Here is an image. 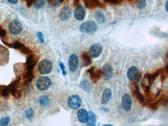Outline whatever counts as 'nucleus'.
Wrapping results in <instances>:
<instances>
[{
    "label": "nucleus",
    "instance_id": "20e7f679",
    "mask_svg": "<svg viewBox=\"0 0 168 126\" xmlns=\"http://www.w3.org/2000/svg\"><path fill=\"white\" fill-rule=\"evenodd\" d=\"M67 103L71 109H77L82 104V99L78 95H72L68 98Z\"/></svg>",
    "mask_w": 168,
    "mask_h": 126
},
{
    "label": "nucleus",
    "instance_id": "dca6fc26",
    "mask_svg": "<svg viewBox=\"0 0 168 126\" xmlns=\"http://www.w3.org/2000/svg\"><path fill=\"white\" fill-rule=\"evenodd\" d=\"M112 96V91L109 88H106L104 90L102 94L101 102L102 105H106L109 102Z\"/></svg>",
    "mask_w": 168,
    "mask_h": 126
},
{
    "label": "nucleus",
    "instance_id": "a211bd4d",
    "mask_svg": "<svg viewBox=\"0 0 168 126\" xmlns=\"http://www.w3.org/2000/svg\"><path fill=\"white\" fill-rule=\"evenodd\" d=\"M96 7H100L103 8L105 7L104 4L100 1L99 0H89L88 9H95Z\"/></svg>",
    "mask_w": 168,
    "mask_h": 126
},
{
    "label": "nucleus",
    "instance_id": "423d86ee",
    "mask_svg": "<svg viewBox=\"0 0 168 126\" xmlns=\"http://www.w3.org/2000/svg\"><path fill=\"white\" fill-rule=\"evenodd\" d=\"M87 72L90 74V77L92 81L94 83H97L103 76L102 70L98 69L97 71H95L94 67H91L90 68L88 69Z\"/></svg>",
    "mask_w": 168,
    "mask_h": 126
},
{
    "label": "nucleus",
    "instance_id": "79ce46f5",
    "mask_svg": "<svg viewBox=\"0 0 168 126\" xmlns=\"http://www.w3.org/2000/svg\"><path fill=\"white\" fill-rule=\"evenodd\" d=\"M119 2H120V1H123V0H117Z\"/></svg>",
    "mask_w": 168,
    "mask_h": 126
},
{
    "label": "nucleus",
    "instance_id": "f8f14e48",
    "mask_svg": "<svg viewBox=\"0 0 168 126\" xmlns=\"http://www.w3.org/2000/svg\"><path fill=\"white\" fill-rule=\"evenodd\" d=\"M139 71L136 67H131L129 69L127 72V77L129 80L134 81L138 77Z\"/></svg>",
    "mask_w": 168,
    "mask_h": 126
},
{
    "label": "nucleus",
    "instance_id": "37998d69",
    "mask_svg": "<svg viewBox=\"0 0 168 126\" xmlns=\"http://www.w3.org/2000/svg\"><path fill=\"white\" fill-rule=\"evenodd\" d=\"M67 1H68V0H67Z\"/></svg>",
    "mask_w": 168,
    "mask_h": 126
},
{
    "label": "nucleus",
    "instance_id": "a878e982",
    "mask_svg": "<svg viewBox=\"0 0 168 126\" xmlns=\"http://www.w3.org/2000/svg\"><path fill=\"white\" fill-rule=\"evenodd\" d=\"M46 0H36L34 1V7L36 9H40L45 4Z\"/></svg>",
    "mask_w": 168,
    "mask_h": 126
},
{
    "label": "nucleus",
    "instance_id": "412c9836",
    "mask_svg": "<svg viewBox=\"0 0 168 126\" xmlns=\"http://www.w3.org/2000/svg\"><path fill=\"white\" fill-rule=\"evenodd\" d=\"M95 17L97 21L100 24L103 23L105 21V17L103 13L101 11H97L95 13Z\"/></svg>",
    "mask_w": 168,
    "mask_h": 126
},
{
    "label": "nucleus",
    "instance_id": "6ab92c4d",
    "mask_svg": "<svg viewBox=\"0 0 168 126\" xmlns=\"http://www.w3.org/2000/svg\"><path fill=\"white\" fill-rule=\"evenodd\" d=\"M96 123V116L94 113L90 111L88 113V118L87 121L88 126H95Z\"/></svg>",
    "mask_w": 168,
    "mask_h": 126
},
{
    "label": "nucleus",
    "instance_id": "f3484780",
    "mask_svg": "<svg viewBox=\"0 0 168 126\" xmlns=\"http://www.w3.org/2000/svg\"><path fill=\"white\" fill-rule=\"evenodd\" d=\"M2 41L5 45H6L10 48H13V49L19 50H20V49H21L22 48H23L25 46L24 44L19 41H14V43H6V41H4L3 40H2Z\"/></svg>",
    "mask_w": 168,
    "mask_h": 126
},
{
    "label": "nucleus",
    "instance_id": "f03ea898",
    "mask_svg": "<svg viewBox=\"0 0 168 126\" xmlns=\"http://www.w3.org/2000/svg\"><path fill=\"white\" fill-rule=\"evenodd\" d=\"M97 29V25L95 22L88 21L81 25L79 27V30L84 33H92L96 31Z\"/></svg>",
    "mask_w": 168,
    "mask_h": 126
},
{
    "label": "nucleus",
    "instance_id": "cd10ccee",
    "mask_svg": "<svg viewBox=\"0 0 168 126\" xmlns=\"http://www.w3.org/2000/svg\"><path fill=\"white\" fill-rule=\"evenodd\" d=\"M33 114H34V111H33L32 108H29L25 112V116L27 118V119L29 120L31 119L33 117Z\"/></svg>",
    "mask_w": 168,
    "mask_h": 126
},
{
    "label": "nucleus",
    "instance_id": "6e6552de",
    "mask_svg": "<svg viewBox=\"0 0 168 126\" xmlns=\"http://www.w3.org/2000/svg\"><path fill=\"white\" fill-rule=\"evenodd\" d=\"M102 52V47L99 44L92 45L89 49L90 56L93 58H98Z\"/></svg>",
    "mask_w": 168,
    "mask_h": 126
},
{
    "label": "nucleus",
    "instance_id": "bb28decb",
    "mask_svg": "<svg viewBox=\"0 0 168 126\" xmlns=\"http://www.w3.org/2000/svg\"><path fill=\"white\" fill-rule=\"evenodd\" d=\"M10 120V118L9 117L2 118L0 120V125L1 126H7L9 124Z\"/></svg>",
    "mask_w": 168,
    "mask_h": 126
},
{
    "label": "nucleus",
    "instance_id": "c85d7f7f",
    "mask_svg": "<svg viewBox=\"0 0 168 126\" xmlns=\"http://www.w3.org/2000/svg\"><path fill=\"white\" fill-rule=\"evenodd\" d=\"M37 36L38 37V40L40 41V43H44V35L41 32H38L37 34Z\"/></svg>",
    "mask_w": 168,
    "mask_h": 126
},
{
    "label": "nucleus",
    "instance_id": "0eeeda50",
    "mask_svg": "<svg viewBox=\"0 0 168 126\" xmlns=\"http://www.w3.org/2000/svg\"><path fill=\"white\" fill-rule=\"evenodd\" d=\"M121 103L123 109L125 111H130L131 109L132 104L131 97L130 95L128 94H125L122 98Z\"/></svg>",
    "mask_w": 168,
    "mask_h": 126
},
{
    "label": "nucleus",
    "instance_id": "473e14b6",
    "mask_svg": "<svg viewBox=\"0 0 168 126\" xmlns=\"http://www.w3.org/2000/svg\"><path fill=\"white\" fill-rule=\"evenodd\" d=\"M49 4L51 6H55L58 2L57 0H47Z\"/></svg>",
    "mask_w": 168,
    "mask_h": 126
},
{
    "label": "nucleus",
    "instance_id": "c756f323",
    "mask_svg": "<svg viewBox=\"0 0 168 126\" xmlns=\"http://www.w3.org/2000/svg\"><path fill=\"white\" fill-rule=\"evenodd\" d=\"M60 67V68L62 69V74L64 75H66L67 74V71L65 70V67L63 63L62 62L60 63L59 64Z\"/></svg>",
    "mask_w": 168,
    "mask_h": 126
},
{
    "label": "nucleus",
    "instance_id": "39448f33",
    "mask_svg": "<svg viewBox=\"0 0 168 126\" xmlns=\"http://www.w3.org/2000/svg\"><path fill=\"white\" fill-rule=\"evenodd\" d=\"M9 28L10 33L14 35L20 34L22 30V26L21 23L16 20L12 21L9 25Z\"/></svg>",
    "mask_w": 168,
    "mask_h": 126
},
{
    "label": "nucleus",
    "instance_id": "58836bf2",
    "mask_svg": "<svg viewBox=\"0 0 168 126\" xmlns=\"http://www.w3.org/2000/svg\"><path fill=\"white\" fill-rule=\"evenodd\" d=\"M165 9L166 10V12H168V1H166V3L165 4Z\"/></svg>",
    "mask_w": 168,
    "mask_h": 126
},
{
    "label": "nucleus",
    "instance_id": "4468645a",
    "mask_svg": "<svg viewBox=\"0 0 168 126\" xmlns=\"http://www.w3.org/2000/svg\"><path fill=\"white\" fill-rule=\"evenodd\" d=\"M78 119L81 123H85L87 122L88 118V113L84 109H81L78 111L77 113Z\"/></svg>",
    "mask_w": 168,
    "mask_h": 126
},
{
    "label": "nucleus",
    "instance_id": "f704fd0d",
    "mask_svg": "<svg viewBox=\"0 0 168 126\" xmlns=\"http://www.w3.org/2000/svg\"><path fill=\"white\" fill-rule=\"evenodd\" d=\"M104 1L106 3H112V4H114L119 3L117 0H104Z\"/></svg>",
    "mask_w": 168,
    "mask_h": 126
},
{
    "label": "nucleus",
    "instance_id": "ddd939ff",
    "mask_svg": "<svg viewBox=\"0 0 168 126\" xmlns=\"http://www.w3.org/2000/svg\"><path fill=\"white\" fill-rule=\"evenodd\" d=\"M74 15L75 18L77 20L79 21L84 20L86 15V12L84 8L82 6H78L75 10Z\"/></svg>",
    "mask_w": 168,
    "mask_h": 126
},
{
    "label": "nucleus",
    "instance_id": "5701e85b",
    "mask_svg": "<svg viewBox=\"0 0 168 126\" xmlns=\"http://www.w3.org/2000/svg\"><path fill=\"white\" fill-rule=\"evenodd\" d=\"M39 103L41 106L46 107L50 104V99L46 95H43L39 99Z\"/></svg>",
    "mask_w": 168,
    "mask_h": 126
},
{
    "label": "nucleus",
    "instance_id": "c03bdc74",
    "mask_svg": "<svg viewBox=\"0 0 168 126\" xmlns=\"http://www.w3.org/2000/svg\"><path fill=\"white\" fill-rule=\"evenodd\" d=\"M160 1H161V0H160Z\"/></svg>",
    "mask_w": 168,
    "mask_h": 126
},
{
    "label": "nucleus",
    "instance_id": "393cba45",
    "mask_svg": "<svg viewBox=\"0 0 168 126\" xmlns=\"http://www.w3.org/2000/svg\"><path fill=\"white\" fill-rule=\"evenodd\" d=\"M136 7L138 9H144L147 6L146 0H137L136 1Z\"/></svg>",
    "mask_w": 168,
    "mask_h": 126
},
{
    "label": "nucleus",
    "instance_id": "1a4fd4ad",
    "mask_svg": "<svg viewBox=\"0 0 168 126\" xmlns=\"http://www.w3.org/2000/svg\"><path fill=\"white\" fill-rule=\"evenodd\" d=\"M103 77L104 80H110L113 74V69L111 66L108 64H106L104 66L102 69Z\"/></svg>",
    "mask_w": 168,
    "mask_h": 126
},
{
    "label": "nucleus",
    "instance_id": "7ed1b4c3",
    "mask_svg": "<svg viewBox=\"0 0 168 126\" xmlns=\"http://www.w3.org/2000/svg\"><path fill=\"white\" fill-rule=\"evenodd\" d=\"M51 81L46 77H41L36 82V87L38 90L44 91L48 89L51 86Z\"/></svg>",
    "mask_w": 168,
    "mask_h": 126
},
{
    "label": "nucleus",
    "instance_id": "7c9ffc66",
    "mask_svg": "<svg viewBox=\"0 0 168 126\" xmlns=\"http://www.w3.org/2000/svg\"><path fill=\"white\" fill-rule=\"evenodd\" d=\"M6 35H7V32H6V30L2 28L1 26H0V37L1 38L5 37Z\"/></svg>",
    "mask_w": 168,
    "mask_h": 126
},
{
    "label": "nucleus",
    "instance_id": "c9c22d12",
    "mask_svg": "<svg viewBox=\"0 0 168 126\" xmlns=\"http://www.w3.org/2000/svg\"><path fill=\"white\" fill-rule=\"evenodd\" d=\"M7 1L12 4H16L18 2V0H7Z\"/></svg>",
    "mask_w": 168,
    "mask_h": 126
},
{
    "label": "nucleus",
    "instance_id": "2f4dec72",
    "mask_svg": "<svg viewBox=\"0 0 168 126\" xmlns=\"http://www.w3.org/2000/svg\"><path fill=\"white\" fill-rule=\"evenodd\" d=\"M2 95L4 96L5 97L9 96V91H8L7 88H4V89L3 90V91H2Z\"/></svg>",
    "mask_w": 168,
    "mask_h": 126
},
{
    "label": "nucleus",
    "instance_id": "9d476101",
    "mask_svg": "<svg viewBox=\"0 0 168 126\" xmlns=\"http://www.w3.org/2000/svg\"><path fill=\"white\" fill-rule=\"evenodd\" d=\"M78 56L75 54H73L71 55L69 59V66L70 71L72 72H75L78 68Z\"/></svg>",
    "mask_w": 168,
    "mask_h": 126
},
{
    "label": "nucleus",
    "instance_id": "a19ab883",
    "mask_svg": "<svg viewBox=\"0 0 168 126\" xmlns=\"http://www.w3.org/2000/svg\"><path fill=\"white\" fill-rule=\"evenodd\" d=\"M112 126V125H104V126Z\"/></svg>",
    "mask_w": 168,
    "mask_h": 126
},
{
    "label": "nucleus",
    "instance_id": "4c0bfd02",
    "mask_svg": "<svg viewBox=\"0 0 168 126\" xmlns=\"http://www.w3.org/2000/svg\"><path fill=\"white\" fill-rule=\"evenodd\" d=\"M79 1L80 0H75L74 1V4L75 6H77L79 4Z\"/></svg>",
    "mask_w": 168,
    "mask_h": 126
},
{
    "label": "nucleus",
    "instance_id": "b1692460",
    "mask_svg": "<svg viewBox=\"0 0 168 126\" xmlns=\"http://www.w3.org/2000/svg\"><path fill=\"white\" fill-rule=\"evenodd\" d=\"M79 87L85 91H88L90 89V86L89 83L87 80H84L81 81L79 84Z\"/></svg>",
    "mask_w": 168,
    "mask_h": 126
},
{
    "label": "nucleus",
    "instance_id": "ea45409f",
    "mask_svg": "<svg viewBox=\"0 0 168 126\" xmlns=\"http://www.w3.org/2000/svg\"><path fill=\"white\" fill-rule=\"evenodd\" d=\"M64 1V0H59L60 3H62Z\"/></svg>",
    "mask_w": 168,
    "mask_h": 126
},
{
    "label": "nucleus",
    "instance_id": "f257e3e1",
    "mask_svg": "<svg viewBox=\"0 0 168 126\" xmlns=\"http://www.w3.org/2000/svg\"><path fill=\"white\" fill-rule=\"evenodd\" d=\"M38 71L41 74H50L53 69V64L48 60H43L38 64Z\"/></svg>",
    "mask_w": 168,
    "mask_h": 126
},
{
    "label": "nucleus",
    "instance_id": "aec40b11",
    "mask_svg": "<svg viewBox=\"0 0 168 126\" xmlns=\"http://www.w3.org/2000/svg\"><path fill=\"white\" fill-rule=\"evenodd\" d=\"M81 58H82L84 66L86 67V66H88L89 65H90L91 63L90 55L87 52H84L82 53Z\"/></svg>",
    "mask_w": 168,
    "mask_h": 126
},
{
    "label": "nucleus",
    "instance_id": "72a5a7b5",
    "mask_svg": "<svg viewBox=\"0 0 168 126\" xmlns=\"http://www.w3.org/2000/svg\"><path fill=\"white\" fill-rule=\"evenodd\" d=\"M36 0H27L26 3H27V6L28 7H31L33 4L34 3V1Z\"/></svg>",
    "mask_w": 168,
    "mask_h": 126
},
{
    "label": "nucleus",
    "instance_id": "9b49d317",
    "mask_svg": "<svg viewBox=\"0 0 168 126\" xmlns=\"http://www.w3.org/2000/svg\"><path fill=\"white\" fill-rule=\"evenodd\" d=\"M37 63V59L35 56L32 54L29 55L27 57L26 63V67L27 68V71H32Z\"/></svg>",
    "mask_w": 168,
    "mask_h": 126
},
{
    "label": "nucleus",
    "instance_id": "4be33fe9",
    "mask_svg": "<svg viewBox=\"0 0 168 126\" xmlns=\"http://www.w3.org/2000/svg\"><path fill=\"white\" fill-rule=\"evenodd\" d=\"M134 93L136 96V97L138 98V99L139 102L141 103H144V97L141 94V93L140 92L139 88H138V86L137 85H135Z\"/></svg>",
    "mask_w": 168,
    "mask_h": 126
},
{
    "label": "nucleus",
    "instance_id": "e433bc0d",
    "mask_svg": "<svg viewBox=\"0 0 168 126\" xmlns=\"http://www.w3.org/2000/svg\"><path fill=\"white\" fill-rule=\"evenodd\" d=\"M85 6V7L87 8L88 6L89 5V0H83Z\"/></svg>",
    "mask_w": 168,
    "mask_h": 126
},
{
    "label": "nucleus",
    "instance_id": "2eb2a0df",
    "mask_svg": "<svg viewBox=\"0 0 168 126\" xmlns=\"http://www.w3.org/2000/svg\"><path fill=\"white\" fill-rule=\"evenodd\" d=\"M71 10L68 7H63L60 13V18L62 21H65L69 18L71 15Z\"/></svg>",
    "mask_w": 168,
    "mask_h": 126
}]
</instances>
